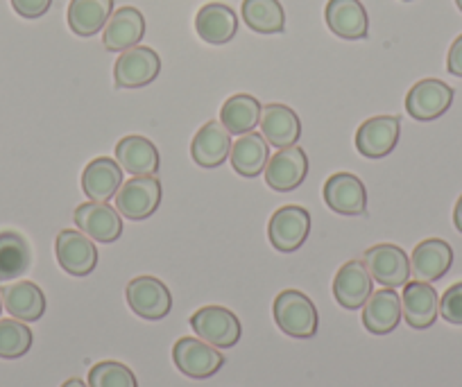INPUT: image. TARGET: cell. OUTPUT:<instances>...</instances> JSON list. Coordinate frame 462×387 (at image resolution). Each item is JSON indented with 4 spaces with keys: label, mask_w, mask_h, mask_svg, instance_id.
<instances>
[{
    "label": "cell",
    "mask_w": 462,
    "mask_h": 387,
    "mask_svg": "<svg viewBox=\"0 0 462 387\" xmlns=\"http://www.w3.org/2000/svg\"><path fill=\"white\" fill-rule=\"evenodd\" d=\"M274 322L286 336L309 340L318 333V309L304 292L283 290L274 299Z\"/></svg>",
    "instance_id": "1"
},
{
    "label": "cell",
    "mask_w": 462,
    "mask_h": 387,
    "mask_svg": "<svg viewBox=\"0 0 462 387\" xmlns=\"http://www.w3.org/2000/svg\"><path fill=\"white\" fill-rule=\"evenodd\" d=\"M114 202L116 211L127 217V220H148L162 204V181L154 175L132 177L130 181H123Z\"/></svg>",
    "instance_id": "2"
},
{
    "label": "cell",
    "mask_w": 462,
    "mask_h": 387,
    "mask_svg": "<svg viewBox=\"0 0 462 387\" xmlns=\"http://www.w3.org/2000/svg\"><path fill=\"white\" fill-rule=\"evenodd\" d=\"M363 263H365L372 281L381 283L383 288L397 290V288L406 286L408 279H411V258L397 244H374L365 252Z\"/></svg>",
    "instance_id": "3"
},
{
    "label": "cell",
    "mask_w": 462,
    "mask_h": 387,
    "mask_svg": "<svg viewBox=\"0 0 462 387\" xmlns=\"http://www.w3.org/2000/svg\"><path fill=\"white\" fill-rule=\"evenodd\" d=\"M190 328L199 340L208 342L216 349H231L241 340V322L229 309L204 306L190 318Z\"/></svg>",
    "instance_id": "4"
},
{
    "label": "cell",
    "mask_w": 462,
    "mask_h": 387,
    "mask_svg": "<svg viewBox=\"0 0 462 387\" xmlns=\"http://www.w3.org/2000/svg\"><path fill=\"white\" fill-rule=\"evenodd\" d=\"M172 363L184 376L202 381L220 372L225 355L199 337H180L172 346Z\"/></svg>",
    "instance_id": "5"
},
{
    "label": "cell",
    "mask_w": 462,
    "mask_h": 387,
    "mask_svg": "<svg viewBox=\"0 0 462 387\" xmlns=\"http://www.w3.org/2000/svg\"><path fill=\"white\" fill-rule=\"evenodd\" d=\"M310 234V213L304 207L288 204L274 211L268 225V238L277 252H297Z\"/></svg>",
    "instance_id": "6"
},
{
    "label": "cell",
    "mask_w": 462,
    "mask_h": 387,
    "mask_svg": "<svg viewBox=\"0 0 462 387\" xmlns=\"http://www.w3.org/2000/svg\"><path fill=\"white\" fill-rule=\"evenodd\" d=\"M57 261L70 277H88L97 265V249L87 234L75 229L60 231L55 240Z\"/></svg>",
    "instance_id": "7"
},
{
    "label": "cell",
    "mask_w": 462,
    "mask_h": 387,
    "mask_svg": "<svg viewBox=\"0 0 462 387\" xmlns=\"http://www.w3.org/2000/svg\"><path fill=\"white\" fill-rule=\"evenodd\" d=\"M127 304L139 318L157 322L172 309V295L157 277H136L127 283Z\"/></svg>",
    "instance_id": "8"
},
{
    "label": "cell",
    "mask_w": 462,
    "mask_h": 387,
    "mask_svg": "<svg viewBox=\"0 0 462 387\" xmlns=\"http://www.w3.org/2000/svg\"><path fill=\"white\" fill-rule=\"evenodd\" d=\"M162 70V60L152 48L134 46L121 52L114 66V82L118 88H141L154 82Z\"/></svg>",
    "instance_id": "9"
},
{
    "label": "cell",
    "mask_w": 462,
    "mask_h": 387,
    "mask_svg": "<svg viewBox=\"0 0 462 387\" xmlns=\"http://www.w3.org/2000/svg\"><path fill=\"white\" fill-rule=\"evenodd\" d=\"M399 134H402L399 115H374L358 127L356 150L367 159L388 157L399 143Z\"/></svg>",
    "instance_id": "10"
},
{
    "label": "cell",
    "mask_w": 462,
    "mask_h": 387,
    "mask_svg": "<svg viewBox=\"0 0 462 387\" xmlns=\"http://www.w3.org/2000/svg\"><path fill=\"white\" fill-rule=\"evenodd\" d=\"M324 202L340 216H363L367 211L365 184L352 172H336L322 189Z\"/></svg>",
    "instance_id": "11"
},
{
    "label": "cell",
    "mask_w": 462,
    "mask_h": 387,
    "mask_svg": "<svg viewBox=\"0 0 462 387\" xmlns=\"http://www.w3.org/2000/svg\"><path fill=\"white\" fill-rule=\"evenodd\" d=\"M75 225L97 243H116L123 235V217L111 204L87 202L75 208Z\"/></svg>",
    "instance_id": "12"
},
{
    "label": "cell",
    "mask_w": 462,
    "mask_h": 387,
    "mask_svg": "<svg viewBox=\"0 0 462 387\" xmlns=\"http://www.w3.org/2000/svg\"><path fill=\"white\" fill-rule=\"evenodd\" d=\"M453 102V88L448 84H444L442 79H421V82L412 84V88L406 96V111L415 120H435L442 114H447V109Z\"/></svg>",
    "instance_id": "13"
},
{
    "label": "cell",
    "mask_w": 462,
    "mask_h": 387,
    "mask_svg": "<svg viewBox=\"0 0 462 387\" xmlns=\"http://www.w3.org/2000/svg\"><path fill=\"white\" fill-rule=\"evenodd\" d=\"M402 313L411 328L424 331L433 327L439 315V297L435 288L426 281H408L402 295Z\"/></svg>",
    "instance_id": "14"
},
{
    "label": "cell",
    "mask_w": 462,
    "mask_h": 387,
    "mask_svg": "<svg viewBox=\"0 0 462 387\" xmlns=\"http://www.w3.org/2000/svg\"><path fill=\"white\" fill-rule=\"evenodd\" d=\"M453 265V249L442 238H426L412 249L411 274L417 281H439Z\"/></svg>",
    "instance_id": "15"
},
{
    "label": "cell",
    "mask_w": 462,
    "mask_h": 387,
    "mask_svg": "<svg viewBox=\"0 0 462 387\" xmlns=\"http://www.w3.org/2000/svg\"><path fill=\"white\" fill-rule=\"evenodd\" d=\"M372 277L363 261H349L333 279V297L346 310H358L372 295Z\"/></svg>",
    "instance_id": "16"
},
{
    "label": "cell",
    "mask_w": 462,
    "mask_h": 387,
    "mask_svg": "<svg viewBox=\"0 0 462 387\" xmlns=\"http://www.w3.org/2000/svg\"><path fill=\"white\" fill-rule=\"evenodd\" d=\"M309 175V159L306 152L297 145L286 150H279L265 166V181L273 190L288 193L295 190Z\"/></svg>",
    "instance_id": "17"
},
{
    "label": "cell",
    "mask_w": 462,
    "mask_h": 387,
    "mask_svg": "<svg viewBox=\"0 0 462 387\" xmlns=\"http://www.w3.org/2000/svg\"><path fill=\"white\" fill-rule=\"evenodd\" d=\"M324 19H327L328 30L346 41L365 39L367 30H370L367 12L361 0H328Z\"/></svg>",
    "instance_id": "18"
},
{
    "label": "cell",
    "mask_w": 462,
    "mask_h": 387,
    "mask_svg": "<svg viewBox=\"0 0 462 387\" xmlns=\"http://www.w3.org/2000/svg\"><path fill=\"white\" fill-rule=\"evenodd\" d=\"M231 152V134L220 120H208L190 143V157L199 168H220Z\"/></svg>",
    "instance_id": "19"
},
{
    "label": "cell",
    "mask_w": 462,
    "mask_h": 387,
    "mask_svg": "<svg viewBox=\"0 0 462 387\" xmlns=\"http://www.w3.org/2000/svg\"><path fill=\"white\" fill-rule=\"evenodd\" d=\"M145 34V19L136 7H121L109 16L102 43L109 52H125L139 46Z\"/></svg>",
    "instance_id": "20"
},
{
    "label": "cell",
    "mask_w": 462,
    "mask_h": 387,
    "mask_svg": "<svg viewBox=\"0 0 462 387\" xmlns=\"http://www.w3.org/2000/svg\"><path fill=\"white\" fill-rule=\"evenodd\" d=\"M402 295L394 288L372 292L363 306V327L374 336H388L402 322Z\"/></svg>",
    "instance_id": "21"
},
{
    "label": "cell",
    "mask_w": 462,
    "mask_h": 387,
    "mask_svg": "<svg viewBox=\"0 0 462 387\" xmlns=\"http://www.w3.org/2000/svg\"><path fill=\"white\" fill-rule=\"evenodd\" d=\"M261 134L277 150L297 145L301 139L300 115L286 105H268L261 111Z\"/></svg>",
    "instance_id": "22"
},
{
    "label": "cell",
    "mask_w": 462,
    "mask_h": 387,
    "mask_svg": "<svg viewBox=\"0 0 462 387\" xmlns=\"http://www.w3.org/2000/svg\"><path fill=\"white\" fill-rule=\"evenodd\" d=\"M195 32L211 46H225L238 32V19L225 3H208L195 16Z\"/></svg>",
    "instance_id": "23"
},
{
    "label": "cell",
    "mask_w": 462,
    "mask_h": 387,
    "mask_svg": "<svg viewBox=\"0 0 462 387\" xmlns=\"http://www.w3.org/2000/svg\"><path fill=\"white\" fill-rule=\"evenodd\" d=\"M123 186V168L109 157H97L84 168L82 190L91 202H109Z\"/></svg>",
    "instance_id": "24"
},
{
    "label": "cell",
    "mask_w": 462,
    "mask_h": 387,
    "mask_svg": "<svg viewBox=\"0 0 462 387\" xmlns=\"http://www.w3.org/2000/svg\"><path fill=\"white\" fill-rule=\"evenodd\" d=\"M116 161L134 177H150L159 172V150L145 136H125L116 143Z\"/></svg>",
    "instance_id": "25"
},
{
    "label": "cell",
    "mask_w": 462,
    "mask_h": 387,
    "mask_svg": "<svg viewBox=\"0 0 462 387\" xmlns=\"http://www.w3.org/2000/svg\"><path fill=\"white\" fill-rule=\"evenodd\" d=\"M7 313L21 322H37L46 313V295L32 281H16L0 290Z\"/></svg>",
    "instance_id": "26"
},
{
    "label": "cell",
    "mask_w": 462,
    "mask_h": 387,
    "mask_svg": "<svg viewBox=\"0 0 462 387\" xmlns=\"http://www.w3.org/2000/svg\"><path fill=\"white\" fill-rule=\"evenodd\" d=\"M261 111H263V106H261V102L254 96L236 93V96H231L222 105L220 123L234 136L250 134V132H254L256 124L261 123Z\"/></svg>",
    "instance_id": "27"
},
{
    "label": "cell",
    "mask_w": 462,
    "mask_h": 387,
    "mask_svg": "<svg viewBox=\"0 0 462 387\" xmlns=\"http://www.w3.org/2000/svg\"><path fill=\"white\" fill-rule=\"evenodd\" d=\"M111 14H114V0H70L69 28L78 37H93L105 30Z\"/></svg>",
    "instance_id": "28"
},
{
    "label": "cell",
    "mask_w": 462,
    "mask_h": 387,
    "mask_svg": "<svg viewBox=\"0 0 462 387\" xmlns=\"http://www.w3.org/2000/svg\"><path fill=\"white\" fill-rule=\"evenodd\" d=\"M231 166L243 177H259L268 166V141L259 132L243 134L236 143L231 145Z\"/></svg>",
    "instance_id": "29"
},
{
    "label": "cell",
    "mask_w": 462,
    "mask_h": 387,
    "mask_svg": "<svg viewBox=\"0 0 462 387\" xmlns=\"http://www.w3.org/2000/svg\"><path fill=\"white\" fill-rule=\"evenodd\" d=\"M32 265L28 240L16 231H0V283L23 277Z\"/></svg>",
    "instance_id": "30"
},
{
    "label": "cell",
    "mask_w": 462,
    "mask_h": 387,
    "mask_svg": "<svg viewBox=\"0 0 462 387\" xmlns=\"http://www.w3.org/2000/svg\"><path fill=\"white\" fill-rule=\"evenodd\" d=\"M243 21L259 34H279L286 28V12L279 0H243Z\"/></svg>",
    "instance_id": "31"
},
{
    "label": "cell",
    "mask_w": 462,
    "mask_h": 387,
    "mask_svg": "<svg viewBox=\"0 0 462 387\" xmlns=\"http://www.w3.org/2000/svg\"><path fill=\"white\" fill-rule=\"evenodd\" d=\"M32 346V331L21 319H0V358L16 360Z\"/></svg>",
    "instance_id": "32"
},
{
    "label": "cell",
    "mask_w": 462,
    "mask_h": 387,
    "mask_svg": "<svg viewBox=\"0 0 462 387\" xmlns=\"http://www.w3.org/2000/svg\"><path fill=\"white\" fill-rule=\"evenodd\" d=\"M88 387H139V381L127 364L105 360V363H97L91 367Z\"/></svg>",
    "instance_id": "33"
},
{
    "label": "cell",
    "mask_w": 462,
    "mask_h": 387,
    "mask_svg": "<svg viewBox=\"0 0 462 387\" xmlns=\"http://www.w3.org/2000/svg\"><path fill=\"white\" fill-rule=\"evenodd\" d=\"M439 315L447 319L448 324L462 327V281L453 283L439 299Z\"/></svg>",
    "instance_id": "34"
},
{
    "label": "cell",
    "mask_w": 462,
    "mask_h": 387,
    "mask_svg": "<svg viewBox=\"0 0 462 387\" xmlns=\"http://www.w3.org/2000/svg\"><path fill=\"white\" fill-rule=\"evenodd\" d=\"M52 0H12V7L23 19H42L51 10Z\"/></svg>",
    "instance_id": "35"
},
{
    "label": "cell",
    "mask_w": 462,
    "mask_h": 387,
    "mask_svg": "<svg viewBox=\"0 0 462 387\" xmlns=\"http://www.w3.org/2000/svg\"><path fill=\"white\" fill-rule=\"evenodd\" d=\"M447 70L456 78H462V34L451 43L447 57Z\"/></svg>",
    "instance_id": "36"
},
{
    "label": "cell",
    "mask_w": 462,
    "mask_h": 387,
    "mask_svg": "<svg viewBox=\"0 0 462 387\" xmlns=\"http://www.w3.org/2000/svg\"><path fill=\"white\" fill-rule=\"evenodd\" d=\"M453 225H456V229L462 234V195L457 198L456 208H453Z\"/></svg>",
    "instance_id": "37"
},
{
    "label": "cell",
    "mask_w": 462,
    "mask_h": 387,
    "mask_svg": "<svg viewBox=\"0 0 462 387\" xmlns=\"http://www.w3.org/2000/svg\"><path fill=\"white\" fill-rule=\"evenodd\" d=\"M61 387H88V385L84 381H79V378H69Z\"/></svg>",
    "instance_id": "38"
},
{
    "label": "cell",
    "mask_w": 462,
    "mask_h": 387,
    "mask_svg": "<svg viewBox=\"0 0 462 387\" xmlns=\"http://www.w3.org/2000/svg\"><path fill=\"white\" fill-rule=\"evenodd\" d=\"M456 5H457V10L462 12V0H456Z\"/></svg>",
    "instance_id": "39"
},
{
    "label": "cell",
    "mask_w": 462,
    "mask_h": 387,
    "mask_svg": "<svg viewBox=\"0 0 462 387\" xmlns=\"http://www.w3.org/2000/svg\"><path fill=\"white\" fill-rule=\"evenodd\" d=\"M0 313H3V297H0Z\"/></svg>",
    "instance_id": "40"
}]
</instances>
